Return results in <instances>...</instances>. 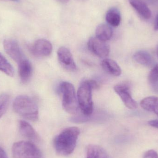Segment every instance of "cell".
Instances as JSON below:
<instances>
[{
    "label": "cell",
    "mask_w": 158,
    "mask_h": 158,
    "mask_svg": "<svg viewBox=\"0 0 158 158\" xmlns=\"http://www.w3.org/2000/svg\"><path fill=\"white\" fill-rule=\"evenodd\" d=\"M101 66L105 71L112 76L118 77L121 74L122 70L119 66L112 59H104L101 62Z\"/></svg>",
    "instance_id": "obj_15"
},
{
    "label": "cell",
    "mask_w": 158,
    "mask_h": 158,
    "mask_svg": "<svg viewBox=\"0 0 158 158\" xmlns=\"http://www.w3.org/2000/svg\"><path fill=\"white\" fill-rule=\"evenodd\" d=\"M10 102V96L6 94L0 95V118L6 113Z\"/></svg>",
    "instance_id": "obj_21"
},
{
    "label": "cell",
    "mask_w": 158,
    "mask_h": 158,
    "mask_svg": "<svg viewBox=\"0 0 158 158\" xmlns=\"http://www.w3.org/2000/svg\"><path fill=\"white\" fill-rule=\"evenodd\" d=\"M133 57L136 62L143 65L149 67L153 64L152 56L146 51H138L135 54Z\"/></svg>",
    "instance_id": "obj_19"
},
{
    "label": "cell",
    "mask_w": 158,
    "mask_h": 158,
    "mask_svg": "<svg viewBox=\"0 0 158 158\" xmlns=\"http://www.w3.org/2000/svg\"><path fill=\"white\" fill-rule=\"evenodd\" d=\"M98 87L94 80H87L83 81L77 91V100L79 107L85 117L92 115L93 111L92 91Z\"/></svg>",
    "instance_id": "obj_2"
},
{
    "label": "cell",
    "mask_w": 158,
    "mask_h": 158,
    "mask_svg": "<svg viewBox=\"0 0 158 158\" xmlns=\"http://www.w3.org/2000/svg\"><path fill=\"white\" fill-rule=\"evenodd\" d=\"M59 89L62 94V105L64 109L69 114L76 115L79 107L74 85L69 82H63Z\"/></svg>",
    "instance_id": "obj_4"
},
{
    "label": "cell",
    "mask_w": 158,
    "mask_h": 158,
    "mask_svg": "<svg viewBox=\"0 0 158 158\" xmlns=\"http://www.w3.org/2000/svg\"><path fill=\"white\" fill-rule=\"evenodd\" d=\"M140 105L143 109L153 112L158 116V97L150 96L145 98L141 101Z\"/></svg>",
    "instance_id": "obj_16"
},
{
    "label": "cell",
    "mask_w": 158,
    "mask_h": 158,
    "mask_svg": "<svg viewBox=\"0 0 158 158\" xmlns=\"http://www.w3.org/2000/svg\"><path fill=\"white\" fill-rule=\"evenodd\" d=\"M19 73L21 82L23 83L27 82L32 74V67L31 63L26 59L18 64Z\"/></svg>",
    "instance_id": "obj_12"
},
{
    "label": "cell",
    "mask_w": 158,
    "mask_h": 158,
    "mask_svg": "<svg viewBox=\"0 0 158 158\" xmlns=\"http://www.w3.org/2000/svg\"><path fill=\"white\" fill-rule=\"evenodd\" d=\"M156 52H157V56H158V45H157V46Z\"/></svg>",
    "instance_id": "obj_28"
},
{
    "label": "cell",
    "mask_w": 158,
    "mask_h": 158,
    "mask_svg": "<svg viewBox=\"0 0 158 158\" xmlns=\"http://www.w3.org/2000/svg\"><path fill=\"white\" fill-rule=\"evenodd\" d=\"M3 47L6 52L18 64L27 59L16 41L6 39L3 42Z\"/></svg>",
    "instance_id": "obj_6"
},
{
    "label": "cell",
    "mask_w": 158,
    "mask_h": 158,
    "mask_svg": "<svg viewBox=\"0 0 158 158\" xmlns=\"http://www.w3.org/2000/svg\"><path fill=\"white\" fill-rule=\"evenodd\" d=\"M57 57L60 64L65 69L71 72L77 71V68L72 54L66 47H61L58 49Z\"/></svg>",
    "instance_id": "obj_8"
},
{
    "label": "cell",
    "mask_w": 158,
    "mask_h": 158,
    "mask_svg": "<svg viewBox=\"0 0 158 158\" xmlns=\"http://www.w3.org/2000/svg\"><path fill=\"white\" fill-rule=\"evenodd\" d=\"M9 1H13V2H18L19 1V0H9Z\"/></svg>",
    "instance_id": "obj_29"
},
{
    "label": "cell",
    "mask_w": 158,
    "mask_h": 158,
    "mask_svg": "<svg viewBox=\"0 0 158 158\" xmlns=\"http://www.w3.org/2000/svg\"><path fill=\"white\" fill-rule=\"evenodd\" d=\"M107 23L112 27H118L121 21L119 10L116 7L110 8L107 12L106 16Z\"/></svg>",
    "instance_id": "obj_18"
},
{
    "label": "cell",
    "mask_w": 158,
    "mask_h": 158,
    "mask_svg": "<svg viewBox=\"0 0 158 158\" xmlns=\"http://www.w3.org/2000/svg\"><path fill=\"white\" fill-rule=\"evenodd\" d=\"M85 158H112L108 152L101 147L89 144L86 147Z\"/></svg>",
    "instance_id": "obj_13"
},
{
    "label": "cell",
    "mask_w": 158,
    "mask_h": 158,
    "mask_svg": "<svg viewBox=\"0 0 158 158\" xmlns=\"http://www.w3.org/2000/svg\"><path fill=\"white\" fill-rule=\"evenodd\" d=\"M148 81L150 83L155 85L158 82V64L154 66L148 77Z\"/></svg>",
    "instance_id": "obj_22"
},
{
    "label": "cell",
    "mask_w": 158,
    "mask_h": 158,
    "mask_svg": "<svg viewBox=\"0 0 158 158\" xmlns=\"http://www.w3.org/2000/svg\"><path fill=\"white\" fill-rule=\"evenodd\" d=\"M13 109L19 116L26 119L37 121L39 119V109L31 98L21 95L16 98L13 102Z\"/></svg>",
    "instance_id": "obj_3"
},
{
    "label": "cell",
    "mask_w": 158,
    "mask_h": 158,
    "mask_svg": "<svg viewBox=\"0 0 158 158\" xmlns=\"http://www.w3.org/2000/svg\"><path fill=\"white\" fill-rule=\"evenodd\" d=\"M87 45L89 51L98 57H106L109 54L110 48L107 44L96 37L90 38Z\"/></svg>",
    "instance_id": "obj_7"
},
{
    "label": "cell",
    "mask_w": 158,
    "mask_h": 158,
    "mask_svg": "<svg viewBox=\"0 0 158 158\" xmlns=\"http://www.w3.org/2000/svg\"><path fill=\"white\" fill-rule=\"evenodd\" d=\"M0 158H8L6 152L1 147H0Z\"/></svg>",
    "instance_id": "obj_25"
},
{
    "label": "cell",
    "mask_w": 158,
    "mask_h": 158,
    "mask_svg": "<svg viewBox=\"0 0 158 158\" xmlns=\"http://www.w3.org/2000/svg\"><path fill=\"white\" fill-rule=\"evenodd\" d=\"M19 131L22 136L30 140V142L39 143L40 140L38 133L30 124L25 121L19 122Z\"/></svg>",
    "instance_id": "obj_11"
},
{
    "label": "cell",
    "mask_w": 158,
    "mask_h": 158,
    "mask_svg": "<svg viewBox=\"0 0 158 158\" xmlns=\"http://www.w3.org/2000/svg\"><path fill=\"white\" fill-rule=\"evenodd\" d=\"M155 30L156 31L158 30V15L156 18V20L155 22Z\"/></svg>",
    "instance_id": "obj_26"
},
{
    "label": "cell",
    "mask_w": 158,
    "mask_h": 158,
    "mask_svg": "<svg viewBox=\"0 0 158 158\" xmlns=\"http://www.w3.org/2000/svg\"><path fill=\"white\" fill-rule=\"evenodd\" d=\"M113 31L109 25L102 24L98 25L96 30V37L103 41L106 42L111 39Z\"/></svg>",
    "instance_id": "obj_17"
},
{
    "label": "cell",
    "mask_w": 158,
    "mask_h": 158,
    "mask_svg": "<svg viewBox=\"0 0 158 158\" xmlns=\"http://www.w3.org/2000/svg\"><path fill=\"white\" fill-rule=\"evenodd\" d=\"M143 158H158V154L156 151L151 149L144 154Z\"/></svg>",
    "instance_id": "obj_23"
},
{
    "label": "cell",
    "mask_w": 158,
    "mask_h": 158,
    "mask_svg": "<svg viewBox=\"0 0 158 158\" xmlns=\"http://www.w3.org/2000/svg\"><path fill=\"white\" fill-rule=\"evenodd\" d=\"M80 133V130L76 127H69L62 131L54 140V146L56 153L64 156L72 154Z\"/></svg>",
    "instance_id": "obj_1"
},
{
    "label": "cell",
    "mask_w": 158,
    "mask_h": 158,
    "mask_svg": "<svg viewBox=\"0 0 158 158\" xmlns=\"http://www.w3.org/2000/svg\"><path fill=\"white\" fill-rule=\"evenodd\" d=\"M114 89L127 108L130 109L137 108V103L132 97L130 87L127 85H117L114 86Z\"/></svg>",
    "instance_id": "obj_9"
},
{
    "label": "cell",
    "mask_w": 158,
    "mask_h": 158,
    "mask_svg": "<svg viewBox=\"0 0 158 158\" xmlns=\"http://www.w3.org/2000/svg\"><path fill=\"white\" fill-rule=\"evenodd\" d=\"M13 158H41L42 153L39 148L30 141H20L13 144L12 148Z\"/></svg>",
    "instance_id": "obj_5"
},
{
    "label": "cell",
    "mask_w": 158,
    "mask_h": 158,
    "mask_svg": "<svg viewBox=\"0 0 158 158\" xmlns=\"http://www.w3.org/2000/svg\"><path fill=\"white\" fill-rule=\"evenodd\" d=\"M81 1H85V0H81Z\"/></svg>",
    "instance_id": "obj_30"
},
{
    "label": "cell",
    "mask_w": 158,
    "mask_h": 158,
    "mask_svg": "<svg viewBox=\"0 0 158 158\" xmlns=\"http://www.w3.org/2000/svg\"><path fill=\"white\" fill-rule=\"evenodd\" d=\"M148 124L152 127L158 129V120H154L148 122Z\"/></svg>",
    "instance_id": "obj_24"
},
{
    "label": "cell",
    "mask_w": 158,
    "mask_h": 158,
    "mask_svg": "<svg viewBox=\"0 0 158 158\" xmlns=\"http://www.w3.org/2000/svg\"><path fill=\"white\" fill-rule=\"evenodd\" d=\"M130 4L142 17L149 19L152 15L150 9L142 0H129Z\"/></svg>",
    "instance_id": "obj_14"
},
{
    "label": "cell",
    "mask_w": 158,
    "mask_h": 158,
    "mask_svg": "<svg viewBox=\"0 0 158 158\" xmlns=\"http://www.w3.org/2000/svg\"><path fill=\"white\" fill-rule=\"evenodd\" d=\"M31 53L36 56H47L52 51V45L50 41L45 39L37 40L31 48Z\"/></svg>",
    "instance_id": "obj_10"
},
{
    "label": "cell",
    "mask_w": 158,
    "mask_h": 158,
    "mask_svg": "<svg viewBox=\"0 0 158 158\" xmlns=\"http://www.w3.org/2000/svg\"><path fill=\"white\" fill-rule=\"evenodd\" d=\"M0 71L9 77H13L15 73L14 68L7 59L0 53Z\"/></svg>",
    "instance_id": "obj_20"
},
{
    "label": "cell",
    "mask_w": 158,
    "mask_h": 158,
    "mask_svg": "<svg viewBox=\"0 0 158 158\" xmlns=\"http://www.w3.org/2000/svg\"><path fill=\"white\" fill-rule=\"evenodd\" d=\"M56 1L60 2L62 3L65 4L68 2L69 0H56Z\"/></svg>",
    "instance_id": "obj_27"
}]
</instances>
